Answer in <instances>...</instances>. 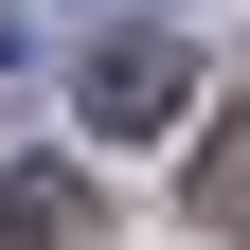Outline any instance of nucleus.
<instances>
[{
	"label": "nucleus",
	"mask_w": 250,
	"mask_h": 250,
	"mask_svg": "<svg viewBox=\"0 0 250 250\" xmlns=\"http://www.w3.org/2000/svg\"><path fill=\"white\" fill-rule=\"evenodd\" d=\"M179 89H197V72H179V36H161V18H125V36L72 72V107H89V143H143V125H179Z\"/></svg>",
	"instance_id": "obj_1"
},
{
	"label": "nucleus",
	"mask_w": 250,
	"mask_h": 250,
	"mask_svg": "<svg viewBox=\"0 0 250 250\" xmlns=\"http://www.w3.org/2000/svg\"><path fill=\"white\" fill-rule=\"evenodd\" d=\"M197 232H232V250H250V107L197 143Z\"/></svg>",
	"instance_id": "obj_2"
},
{
	"label": "nucleus",
	"mask_w": 250,
	"mask_h": 250,
	"mask_svg": "<svg viewBox=\"0 0 250 250\" xmlns=\"http://www.w3.org/2000/svg\"><path fill=\"white\" fill-rule=\"evenodd\" d=\"M18 72H36V18H18V0H0V89H18Z\"/></svg>",
	"instance_id": "obj_3"
}]
</instances>
